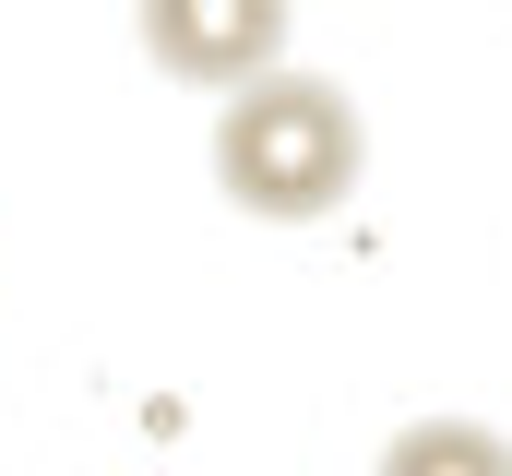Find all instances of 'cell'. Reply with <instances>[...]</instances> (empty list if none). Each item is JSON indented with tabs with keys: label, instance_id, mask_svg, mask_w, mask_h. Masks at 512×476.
<instances>
[{
	"label": "cell",
	"instance_id": "3957f363",
	"mask_svg": "<svg viewBox=\"0 0 512 476\" xmlns=\"http://www.w3.org/2000/svg\"><path fill=\"white\" fill-rule=\"evenodd\" d=\"M370 476H512V441L489 429V417H417V429L382 441Z\"/></svg>",
	"mask_w": 512,
	"mask_h": 476
},
{
	"label": "cell",
	"instance_id": "7a4b0ae2",
	"mask_svg": "<svg viewBox=\"0 0 512 476\" xmlns=\"http://www.w3.org/2000/svg\"><path fill=\"white\" fill-rule=\"evenodd\" d=\"M143 48L215 96H239L262 72H286V12L274 0H143Z\"/></svg>",
	"mask_w": 512,
	"mask_h": 476
},
{
	"label": "cell",
	"instance_id": "6da1fadb",
	"mask_svg": "<svg viewBox=\"0 0 512 476\" xmlns=\"http://www.w3.org/2000/svg\"><path fill=\"white\" fill-rule=\"evenodd\" d=\"M370 167V119L334 72H262L215 108V191L262 227H322Z\"/></svg>",
	"mask_w": 512,
	"mask_h": 476
}]
</instances>
